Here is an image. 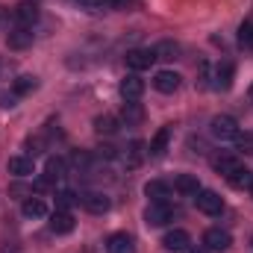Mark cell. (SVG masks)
<instances>
[{
	"mask_svg": "<svg viewBox=\"0 0 253 253\" xmlns=\"http://www.w3.org/2000/svg\"><path fill=\"white\" fill-rule=\"evenodd\" d=\"M174 218V206L168 200H150V206L144 209V224L147 227H165Z\"/></svg>",
	"mask_w": 253,
	"mask_h": 253,
	"instance_id": "7a4b0ae2",
	"label": "cell"
},
{
	"mask_svg": "<svg viewBox=\"0 0 253 253\" xmlns=\"http://www.w3.org/2000/svg\"><path fill=\"white\" fill-rule=\"evenodd\" d=\"M194 203H197V209L203 212V215H221L224 212V200H221V194L212 189H200L194 194Z\"/></svg>",
	"mask_w": 253,
	"mask_h": 253,
	"instance_id": "3957f363",
	"label": "cell"
},
{
	"mask_svg": "<svg viewBox=\"0 0 253 253\" xmlns=\"http://www.w3.org/2000/svg\"><path fill=\"white\" fill-rule=\"evenodd\" d=\"M12 18H15V24L18 27H33L36 21H39V6L36 3H18L15 6V12H12Z\"/></svg>",
	"mask_w": 253,
	"mask_h": 253,
	"instance_id": "8fae6325",
	"label": "cell"
},
{
	"mask_svg": "<svg viewBox=\"0 0 253 253\" xmlns=\"http://www.w3.org/2000/svg\"><path fill=\"white\" fill-rule=\"evenodd\" d=\"M21 215H24V218H44V215H47V203H44L42 197H27V200L21 203Z\"/></svg>",
	"mask_w": 253,
	"mask_h": 253,
	"instance_id": "ac0fdd59",
	"label": "cell"
},
{
	"mask_svg": "<svg viewBox=\"0 0 253 253\" xmlns=\"http://www.w3.org/2000/svg\"><path fill=\"white\" fill-rule=\"evenodd\" d=\"M168 144H171V124H165V126H159V129H156V135L150 138L147 153H150L153 159H162V156L168 153Z\"/></svg>",
	"mask_w": 253,
	"mask_h": 253,
	"instance_id": "52a82bcc",
	"label": "cell"
},
{
	"mask_svg": "<svg viewBox=\"0 0 253 253\" xmlns=\"http://www.w3.org/2000/svg\"><path fill=\"white\" fill-rule=\"evenodd\" d=\"M124 59H126V68H132V71L138 74V71H147L150 65L156 62V53H153V50H144V47H135V50L126 53Z\"/></svg>",
	"mask_w": 253,
	"mask_h": 253,
	"instance_id": "9c48e42d",
	"label": "cell"
},
{
	"mask_svg": "<svg viewBox=\"0 0 253 253\" xmlns=\"http://www.w3.org/2000/svg\"><path fill=\"white\" fill-rule=\"evenodd\" d=\"M251 197H253V183H251Z\"/></svg>",
	"mask_w": 253,
	"mask_h": 253,
	"instance_id": "836d02e7",
	"label": "cell"
},
{
	"mask_svg": "<svg viewBox=\"0 0 253 253\" xmlns=\"http://www.w3.org/2000/svg\"><path fill=\"white\" fill-rule=\"evenodd\" d=\"M56 197H59V200H56V206H59V209H68V206H74V203L80 200V197H77L74 191H59Z\"/></svg>",
	"mask_w": 253,
	"mask_h": 253,
	"instance_id": "83f0119b",
	"label": "cell"
},
{
	"mask_svg": "<svg viewBox=\"0 0 253 253\" xmlns=\"http://www.w3.org/2000/svg\"><path fill=\"white\" fill-rule=\"evenodd\" d=\"M248 97H251V103H253V83H251V88H248Z\"/></svg>",
	"mask_w": 253,
	"mask_h": 253,
	"instance_id": "d6a6232c",
	"label": "cell"
},
{
	"mask_svg": "<svg viewBox=\"0 0 253 253\" xmlns=\"http://www.w3.org/2000/svg\"><path fill=\"white\" fill-rule=\"evenodd\" d=\"M141 94H144V80L138 74H126L121 80V97L124 100H138Z\"/></svg>",
	"mask_w": 253,
	"mask_h": 253,
	"instance_id": "7c38bea8",
	"label": "cell"
},
{
	"mask_svg": "<svg viewBox=\"0 0 253 253\" xmlns=\"http://www.w3.org/2000/svg\"><path fill=\"white\" fill-rule=\"evenodd\" d=\"M106 253H135V242L126 233H115L106 239Z\"/></svg>",
	"mask_w": 253,
	"mask_h": 253,
	"instance_id": "5bb4252c",
	"label": "cell"
},
{
	"mask_svg": "<svg viewBox=\"0 0 253 253\" xmlns=\"http://www.w3.org/2000/svg\"><path fill=\"white\" fill-rule=\"evenodd\" d=\"M6 168H9V174H15V177H30V174L36 171L33 156H12Z\"/></svg>",
	"mask_w": 253,
	"mask_h": 253,
	"instance_id": "2e32d148",
	"label": "cell"
},
{
	"mask_svg": "<svg viewBox=\"0 0 253 253\" xmlns=\"http://www.w3.org/2000/svg\"><path fill=\"white\" fill-rule=\"evenodd\" d=\"M144 153H147V150H144V141H138V138H135V141H129V150H126V165H129V168H135V165H141V159H144Z\"/></svg>",
	"mask_w": 253,
	"mask_h": 253,
	"instance_id": "d4e9b609",
	"label": "cell"
},
{
	"mask_svg": "<svg viewBox=\"0 0 253 253\" xmlns=\"http://www.w3.org/2000/svg\"><path fill=\"white\" fill-rule=\"evenodd\" d=\"M212 168L218 171V174H224V177H230L236 168H242V162L233 156V153H218L215 159H212Z\"/></svg>",
	"mask_w": 253,
	"mask_h": 253,
	"instance_id": "e0dca14e",
	"label": "cell"
},
{
	"mask_svg": "<svg viewBox=\"0 0 253 253\" xmlns=\"http://www.w3.org/2000/svg\"><path fill=\"white\" fill-rule=\"evenodd\" d=\"M94 129H97L100 135H115V132H118V121H115L112 115H100V118L94 121Z\"/></svg>",
	"mask_w": 253,
	"mask_h": 253,
	"instance_id": "484cf974",
	"label": "cell"
},
{
	"mask_svg": "<svg viewBox=\"0 0 253 253\" xmlns=\"http://www.w3.org/2000/svg\"><path fill=\"white\" fill-rule=\"evenodd\" d=\"M189 245H191V239H189L186 230H168V233L162 236V248L168 253H186Z\"/></svg>",
	"mask_w": 253,
	"mask_h": 253,
	"instance_id": "ba28073f",
	"label": "cell"
},
{
	"mask_svg": "<svg viewBox=\"0 0 253 253\" xmlns=\"http://www.w3.org/2000/svg\"><path fill=\"white\" fill-rule=\"evenodd\" d=\"M239 39H242V44H245V47H251V50H253V24H245V27H242Z\"/></svg>",
	"mask_w": 253,
	"mask_h": 253,
	"instance_id": "f1b7e54d",
	"label": "cell"
},
{
	"mask_svg": "<svg viewBox=\"0 0 253 253\" xmlns=\"http://www.w3.org/2000/svg\"><path fill=\"white\" fill-rule=\"evenodd\" d=\"M77 3H83L85 9H106V6H103V0H77Z\"/></svg>",
	"mask_w": 253,
	"mask_h": 253,
	"instance_id": "f546056e",
	"label": "cell"
},
{
	"mask_svg": "<svg viewBox=\"0 0 253 253\" xmlns=\"http://www.w3.org/2000/svg\"><path fill=\"white\" fill-rule=\"evenodd\" d=\"M47 227H50V233H56V236H68V233H74V215H71L68 209H56V212L50 215Z\"/></svg>",
	"mask_w": 253,
	"mask_h": 253,
	"instance_id": "30bf717a",
	"label": "cell"
},
{
	"mask_svg": "<svg viewBox=\"0 0 253 253\" xmlns=\"http://www.w3.org/2000/svg\"><path fill=\"white\" fill-rule=\"evenodd\" d=\"M80 200H83L85 212H91V215H106V212L112 209V200H109V194H103V191H88V194H83Z\"/></svg>",
	"mask_w": 253,
	"mask_h": 253,
	"instance_id": "5b68a950",
	"label": "cell"
},
{
	"mask_svg": "<svg viewBox=\"0 0 253 253\" xmlns=\"http://www.w3.org/2000/svg\"><path fill=\"white\" fill-rule=\"evenodd\" d=\"M227 180H230V186H233V189H251L253 174L248 171V168H245V165H242V168H236V171H233Z\"/></svg>",
	"mask_w": 253,
	"mask_h": 253,
	"instance_id": "cb8c5ba5",
	"label": "cell"
},
{
	"mask_svg": "<svg viewBox=\"0 0 253 253\" xmlns=\"http://www.w3.org/2000/svg\"><path fill=\"white\" fill-rule=\"evenodd\" d=\"M36 88H39V80H36V77H30V74L18 77V80L12 83V91H15V97H21V94H33Z\"/></svg>",
	"mask_w": 253,
	"mask_h": 253,
	"instance_id": "7402d4cb",
	"label": "cell"
},
{
	"mask_svg": "<svg viewBox=\"0 0 253 253\" xmlns=\"http://www.w3.org/2000/svg\"><path fill=\"white\" fill-rule=\"evenodd\" d=\"M174 189L180 191L183 197H194V194L200 191V183H197V177H194V174H180V177L174 180Z\"/></svg>",
	"mask_w": 253,
	"mask_h": 253,
	"instance_id": "d6986e66",
	"label": "cell"
},
{
	"mask_svg": "<svg viewBox=\"0 0 253 253\" xmlns=\"http://www.w3.org/2000/svg\"><path fill=\"white\" fill-rule=\"evenodd\" d=\"M180 85H183V77L177 71H159L153 77V88L162 94H174V91H180Z\"/></svg>",
	"mask_w": 253,
	"mask_h": 253,
	"instance_id": "8992f818",
	"label": "cell"
},
{
	"mask_svg": "<svg viewBox=\"0 0 253 253\" xmlns=\"http://www.w3.org/2000/svg\"><path fill=\"white\" fill-rule=\"evenodd\" d=\"M209 132H212V138H218V141H236V138H242L239 121L230 118V115H215V118L209 121Z\"/></svg>",
	"mask_w": 253,
	"mask_h": 253,
	"instance_id": "6da1fadb",
	"label": "cell"
},
{
	"mask_svg": "<svg viewBox=\"0 0 253 253\" xmlns=\"http://www.w3.org/2000/svg\"><path fill=\"white\" fill-rule=\"evenodd\" d=\"M144 194H147L150 200H168V197H171V186H168L165 180H150V183L144 186Z\"/></svg>",
	"mask_w": 253,
	"mask_h": 253,
	"instance_id": "44dd1931",
	"label": "cell"
},
{
	"mask_svg": "<svg viewBox=\"0 0 253 253\" xmlns=\"http://www.w3.org/2000/svg\"><path fill=\"white\" fill-rule=\"evenodd\" d=\"M230 245H233V236L227 230H221V227H212L203 236V248L209 253H224V251H230Z\"/></svg>",
	"mask_w": 253,
	"mask_h": 253,
	"instance_id": "277c9868",
	"label": "cell"
},
{
	"mask_svg": "<svg viewBox=\"0 0 253 253\" xmlns=\"http://www.w3.org/2000/svg\"><path fill=\"white\" fill-rule=\"evenodd\" d=\"M156 59H177V53H180V44H174V42H162L156 50Z\"/></svg>",
	"mask_w": 253,
	"mask_h": 253,
	"instance_id": "4316f807",
	"label": "cell"
},
{
	"mask_svg": "<svg viewBox=\"0 0 253 253\" xmlns=\"http://www.w3.org/2000/svg\"><path fill=\"white\" fill-rule=\"evenodd\" d=\"M186 253H209V251H206L203 245H189V248H186Z\"/></svg>",
	"mask_w": 253,
	"mask_h": 253,
	"instance_id": "4dcf8cb0",
	"label": "cell"
},
{
	"mask_svg": "<svg viewBox=\"0 0 253 253\" xmlns=\"http://www.w3.org/2000/svg\"><path fill=\"white\" fill-rule=\"evenodd\" d=\"M65 177V159L59 156H50L47 165H44V177H42V186H53Z\"/></svg>",
	"mask_w": 253,
	"mask_h": 253,
	"instance_id": "4fadbf2b",
	"label": "cell"
},
{
	"mask_svg": "<svg viewBox=\"0 0 253 253\" xmlns=\"http://www.w3.org/2000/svg\"><path fill=\"white\" fill-rule=\"evenodd\" d=\"M6 44H9V50H24V47H30V44H33L30 27H15V30L6 36Z\"/></svg>",
	"mask_w": 253,
	"mask_h": 253,
	"instance_id": "9a60e30c",
	"label": "cell"
},
{
	"mask_svg": "<svg viewBox=\"0 0 253 253\" xmlns=\"http://www.w3.org/2000/svg\"><path fill=\"white\" fill-rule=\"evenodd\" d=\"M218 91H227L233 85V62H221L215 68V83H212Z\"/></svg>",
	"mask_w": 253,
	"mask_h": 253,
	"instance_id": "ffe728a7",
	"label": "cell"
},
{
	"mask_svg": "<svg viewBox=\"0 0 253 253\" xmlns=\"http://www.w3.org/2000/svg\"><path fill=\"white\" fill-rule=\"evenodd\" d=\"M6 18H9V9H3V6H0V27H3V21H6Z\"/></svg>",
	"mask_w": 253,
	"mask_h": 253,
	"instance_id": "1f68e13d",
	"label": "cell"
},
{
	"mask_svg": "<svg viewBox=\"0 0 253 253\" xmlns=\"http://www.w3.org/2000/svg\"><path fill=\"white\" fill-rule=\"evenodd\" d=\"M121 118H124L126 124H141V118H144V109H141V103H135V100H126L124 109H121Z\"/></svg>",
	"mask_w": 253,
	"mask_h": 253,
	"instance_id": "603a6c76",
	"label": "cell"
}]
</instances>
